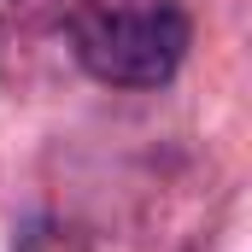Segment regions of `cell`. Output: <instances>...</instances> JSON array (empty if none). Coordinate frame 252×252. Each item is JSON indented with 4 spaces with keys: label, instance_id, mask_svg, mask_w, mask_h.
Here are the masks:
<instances>
[{
    "label": "cell",
    "instance_id": "1",
    "mask_svg": "<svg viewBox=\"0 0 252 252\" xmlns=\"http://www.w3.org/2000/svg\"><path fill=\"white\" fill-rule=\"evenodd\" d=\"M70 41L88 76L112 88H158L188 53L182 0H76Z\"/></svg>",
    "mask_w": 252,
    "mask_h": 252
},
{
    "label": "cell",
    "instance_id": "2",
    "mask_svg": "<svg viewBox=\"0 0 252 252\" xmlns=\"http://www.w3.org/2000/svg\"><path fill=\"white\" fill-rule=\"evenodd\" d=\"M12 252H88V235H82L76 223H64V217H35V223L18 235Z\"/></svg>",
    "mask_w": 252,
    "mask_h": 252
},
{
    "label": "cell",
    "instance_id": "3",
    "mask_svg": "<svg viewBox=\"0 0 252 252\" xmlns=\"http://www.w3.org/2000/svg\"><path fill=\"white\" fill-rule=\"evenodd\" d=\"M47 12H53V0H0V30H6V24H24V30H30V24L47 18Z\"/></svg>",
    "mask_w": 252,
    "mask_h": 252
}]
</instances>
